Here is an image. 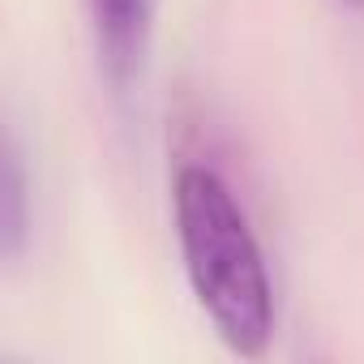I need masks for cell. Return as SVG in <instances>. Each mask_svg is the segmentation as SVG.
Wrapping results in <instances>:
<instances>
[{
    "label": "cell",
    "mask_w": 364,
    "mask_h": 364,
    "mask_svg": "<svg viewBox=\"0 0 364 364\" xmlns=\"http://www.w3.org/2000/svg\"><path fill=\"white\" fill-rule=\"evenodd\" d=\"M150 9H154V0H90V14L99 26V48L116 77L137 69L146 31H150Z\"/></svg>",
    "instance_id": "7a4b0ae2"
},
{
    "label": "cell",
    "mask_w": 364,
    "mask_h": 364,
    "mask_svg": "<svg viewBox=\"0 0 364 364\" xmlns=\"http://www.w3.org/2000/svg\"><path fill=\"white\" fill-rule=\"evenodd\" d=\"M26 240V171L22 154L9 141L5 146V176H0V245L14 257Z\"/></svg>",
    "instance_id": "3957f363"
},
{
    "label": "cell",
    "mask_w": 364,
    "mask_h": 364,
    "mask_svg": "<svg viewBox=\"0 0 364 364\" xmlns=\"http://www.w3.org/2000/svg\"><path fill=\"white\" fill-rule=\"evenodd\" d=\"M171 202L185 274L198 304L236 355H266L274 334V287L228 180L202 163H189L176 171Z\"/></svg>",
    "instance_id": "6da1fadb"
},
{
    "label": "cell",
    "mask_w": 364,
    "mask_h": 364,
    "mask_svg": "<svg viewBox=\"0 0 364 364\" xmlns=\"http://www.w3.org/2000/svg\"><path fill=\"white\" fill-rule=\"evenodd\" d=\"M343 5H364V0H343Z\"/></svg>",
    "instance_id": "277c9868"
}]
</instances>
